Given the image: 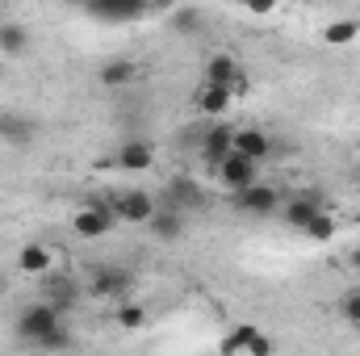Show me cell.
<instances>
[{
    "instance_id": "6",
    "label": "cell",
    "mask_w": 360,
    "mask_h": 356,
    "mask_svg": "<svg viewBox=\"0 0 360 356\" xmlns=\"http://www.w3.org/2000/svg\"><path fill=\"white\" fill-rule=\"evenodd\" d=\"M109 205H113L117 222H139V227H147L151 214H155V197H151L147 189H126V193H117Z\"/></svg>"
},
{
    "instance_id": "23",
    "label": "cell",
    "mask_w": 360,
    "mask_h": 356,
    "mask_svg": "<svg viewBox=\"0 0 360 356\" xmlns=\"http://www.w3.org/2000/svg\"><path fill=\"white\" fill-rule=\"evenodd\" d=\"M113 323H117L122 331H139V327H147V306H139V302H117V306H113Z\"/></svg>"
},
{
    "instance_id": "8",
    "label": "cell",
    "mask_w": 360,
    "mask_h": 356,
    "mask_svg": "<svg viewBox=\"0 0 360 356\" xmlns=\"http://www.w3.org/2000/svg\"><path fill=\"white\" fill-rule=\"evenodd\" d=\"M319 210H323L319 193H293V197H285V201H281V222H285L289 231H302Z\"/></svg>"
},
{
    "instance_id": "2",
    "label": "cell",
    "mask_w": 360,
    "mask_h": 356,
    "mask_svg": "<svg viewBox=\"0 0 360 356\" xmlns=\"http://www.w3.org/2000/svg\"><path fill=\"white\" fill-rule=\"evenodd\" d=\"M84 13L105 25H126V21H139L143 13H151V4L147 0H84Z\"/></svg>"
},
{
    "instance_id": "31",
    "label": "cell",
    "mask_w": 360,
    "mask_h": 356,
    "mask_svg": "<svg viewBox=\"0 0 360 356\" xmlns=\"http://www.w3.org/2000/svg\"><path fill=\"white\" fill-rule=\"evenodd\" d=\"M348 265H352V268H356V272H360V248H356V252H352V256H348Z\"/></svg>"
},
{
    "instance_id": "14",
    "label": "cell",
    "mask_w": 360,
    "mask_h": 356,
    "mask_svg": "<svg viewBox=\"0 0 360 356\" xmlns=\"http://www.w3.org/2000/svg\"><path fill=\"white\" fill-rule=\"evenodd\" d=\"M17 268H21L25 276H42V272L55 268V252H51L46 243H25V248L17 252Z\"/></svg>"
},
{
    "instance_id": "25",
    "label": "cell",
    "mask_w": 360,
    "mask_h": 356,
    "mask_svg": "<svg viewBox=\"0 0 360 356\" xmlns=\"http://www.w3.org/2000/svg\"><path fill=\"white\" fill-rule=\"evenodd\" d=\"M34 348H42V352H63V348H72V331H68V323H59L55 331H46Z\"/></svg>"
},
{
    "instance_id": "12",
    "label": "cell",
    "mask_w": 360,
    "mask_h": 356,
    "mask_svg": "<svg viewBox=\"0 0 360 356\" xmlns=\"http://www.w3.org/2000/svg\"><path fill=\"white\" fill-rule=\"evenodd\" d=\"M235 151V130L231 126H222V122H214L210 130H205V139H201V160H205V168H214L222 155H231Z\"/></svg>"
},
{
    "instance_id": "20",
    "label": "cell",
    "mask_w": 360,
    "mask_h": 356,
    "mask_svg": "<svg viewBox=\"0 0 360 356\" xmlns=\"http://www.w3.org/2000/svg\"><path fill=\"white\" fill-rule=\"evenodd\" d=\"M235 76H239V63L226 55V51H218V55H210V63H205V80L210 84H235Z\"/></svg>"
},
{
    "instance_id": "21",
    "label": "cell",
    "mask_w": 360,
    "mask_h": 356,
    "mask_svg": "<svg viewBox=\"0 0 360 356\" xmlns=\"http://www.w3.org/2000/svg\"><path fill=\"white\" fill-rule=\"evenodd\" d=\"M256 336H260V327H256V323H239V327H235V331H231V336H226V340L218 344V352H222V356H239V352H248Z\"/></svg>"
},
{
    "instance_id": "28",
    "label": "cell",
    "mask_w": 360,
    "mask_h": 356,
    "mask_svg": "<svg viewBox=\"0 0 360 356\" xmlns=\"http://www.w3.org/2000/svg\"><path fill=\"white\" fill-rule=\"evenodd\" d=\"M239 8H248L252 17H269L272 8H276V0H239Z\"/></svg>"
},
{
    "instance_id": "13",
    "label": "cell",
    "mask_w": 360,
    "mask_h": 356,
    "mask_svg": "<svg viewBox=\"0 0 360 356\" xmlns=\"http://www.w3.org/2000/svg\"><path fill=\"white\" fill-rule=\"evenodd\" d=\"M38 134V126L25 117V113H0V143L8 147H30Z\"/></svg>"
},
{
    "instance_id": "19",
    "label": "cell",
    "mask_w": 360,
    "mask_h": 356,
    "mask_svg": "<svg viewBox=\"0 0 360 356\" xmlns=\"http://www.w3.org/2000/svg\"><path fill=\"white\" fill-rule=\"evenodd\" d=\"M101 84L105 89H126V84H134V76H139V68L130 63V59H109V63H101Z\"/></svg>"
},
{
    "instance_id": "17",
    "label": "cell",
    "mask_w": 360,
    "mask_h": 356,
    "mask_svg": "<svg viewBox=\"0 0 360 356\" xmlns=\"http://www.w3.org/2000/svg\"><path fill=\"white\" fill-rule=\"evenodd\" d=\"M231 101H235V92L226 89V84H201V92H197V109L205 113V117H222L226 109H231Z\"/></svg>"
},
{
    "instance_id": "1",
    "label": "cell",
    "mask_w": 360,
    "mask_h": 356,
    "mask_svg": "<svg viewBox=\"0 0 360 356\" xmlns=\"http://www.w3.org/2000/svg\"><path fill=\"white\" fill-rule=\"evenodd\" d=\"M59 323H63V310L42 298V302L25 306V310L17 314V340H21V344H38V340H42L46 331H55Z\"/></svg>"
},
{
    "instance_id": "5",
    "label": "cell",
    "mask_w": 360,
    "mask_h": 356,
    "mask_svg": "<svg viewBox=\"0 0 360 356\" xmlns=\"http://www.w3.org/2000/svg\"><path fill=\"white\" fill-rule=\"evenodd\" d=\"M235 210L239 214H252V218H269L281 210V193L264 184V180H256V184H248V189H235Z\"/></svg>"
},
{
    "instance_id": "30",
    "label": "cell",
    "mask_w": 360,
    "mask_h": 356,
    "mask_svg": "<svg viewBox=\"0 0 360 356\" xmlns=\"http://www.w3.org/2000/svg\"><path fill=\"white\" fill-rule=\"evenodd\" d=\"M151 8H176V0H147Z\"/></svg>"
},
{
    "instance_id": "27",
    "label": "cell",
    "mask_w": 360,
    "mask_h": 356,
    "mask_svg": "<svg viewBox=\"0 0 360 356\" xmlns=\"http://www.w3.org/2000/svg\"><path fill=\"white\" fill-rule=\"evenodd\" d=\"M340 314H344L348 323H356V327H360V285L344 298V302H340Z\"/></svg>"
},
{
    "instance_id": "26",
    "label": "cell",
    "mask_w": 360,
    "mask_h": 356,
    "mask_svg": "<svg viewBox=\"0 0 360 356\" xmlns=\"http://www.w3.org/2000/svg\"><path fill=\"white\" fill-rule=\"evenodd\" d=\"M172 30L176 34H201V8H172Z\"/></svg>"
},
{
    "instance_id": "4",
    "label": "cell",
    "mask_w": 360,
    "mask_h": 356,
    "mask_svg": "<svg viewBox=\"0 0 360 356\" xmlns=\"http://www.w3.org/2000/svg\"><path fill=\"white\" fill-rule=\"evenodd\" d=\"M214 177L235 193V189H248V184L260 180V164H256L252 155H243V151H231V155H222V160L214 164Z\"/></svg>"
},
{
    "instance_id": "9",
    "label": "cell",
    "mask_w": 360,
    "mask_h": 356,
    "mask_svg": "<svg viewBox=\"0 0 360 356\" xmlns=\"http://www.w3.org/2000/svg\"><path fill=\"white\" fill-rule=\"evenodd\" d=\"M147 231H151L160 243H176L180 235L188 231V222H184V210H176V205H155V214H151Z\"/></svg>"
},
{
    "instance_id": "18",
    "label": "cell",
    "mask_w": 360,
    "mask_h": 356,
    "mask_svg": "<svg viewBox=\"0 0 360 356\" xmlns=\"http://www.w3.org/2000/svg\"><path fill=\"white\" fill-rule=\"evenodd\" d=\"M25 51H30V30L21 21H0V55L21 59Z\"/></svg>"
},
{
    "instance_id": "3",
    "label": "cell",
    "mask_w": 360,
    "mask_h": 356,
    "mask_svg": "<svg viewBox=\"0 0 360 356\" xmlns=\"http://www.w3.org/2000/svg\"><path fill=\"white\" fill-rule=\"evenodd\" d=\"M72 227H76L80 239H105V235L117 227V214H113L109 201H92V205H80V210H76Z\"/></svg>"
},
{
    "instance_id": "32",
    "label": "cell",
    "mask_w": 360,
    "mask_h": 356,
    "mask_svg": "<svg viewBox=\"0 0 360 356\" xmlns=\"http://www.w3.org/2000/svg\"><path fill=\"white\" fill-rule=\"evenodd\" d=\"M0 293H8V276L4 272H0Z\"/></svg>"
},
{
    "instance_id": "29",
    "label": "cell",
    "mask_w": 360,
    "mask_h": 356,
    "mask_svg": "<svg viewBox=\"0 0 360 356\" xmlns=\"http://www.w3.org/2000/svg\"><path fill=\"white\" fill-rule=\"evenodd\" d=\"M272 352H276V344H272L269 336H256L252 348H248V356H272Z\"/></svg>"
},
{
    "instance_id": "11",
    "label": "cell",
    "mask_w": 360,
    "mask_h": 356,
    "mask_svg": "<svg viewBox=\"0 0 360 356\" xmlns=\"http://www.w3.org/2000/svg\"><path fill=\"white\" fill-rule=\"evenodd\" d=\"M113 164H117L122 172H147V168L155 164V147H151L147 139H130V143H122V147H117Z\"/></svg>"
},
{
    "instance_id": "22",
    "label": "cell",
    "mask_w": 360,
    "mask_h": 356,
    "mask_svg": "<svg viewBox=\"0 0 360 356\" xmlns=\"http://www.w3.org/2000/svg\"><path fill=\"white\" fill-rule=\"evenodd\" d=\"M335 231H340V222H335V214H327V210H319V214L302 227V235H306V239H314V243H331V239H335Z\"/></svg>"
},
{
    "instance_id": "7",
    "label": "cell",
    "mask_w": 360,
    "mask_h": 356,
    "mask_svg": "<svg viewBox=\"0 0 360 356\" xmlns=\"http://www.w3.org/2000/svg\"><path fill=\"white\" fill-rule=\"evenodd\" d=\"M134 289V276L126 272V268H117V265H101L96 272L89 276V293L92 298H126Z\"/></svg>"
},
{
    "instance_id": "15",
    "label": "cell",
    "mask_w": 360,
    "mask_h": 356,
    "mask_svg": "<svg viewBox=\"0 0 360 356\" xmlns=\"http://www.w3.org/2000/svg\"><path fill=\"white\" fill-rule=\"evenodd\" d=\"M235 151H243V155H252L256 164H264L272 155V139L264 130H256V126H243V130H235Z\"/></svg>"
},
{
    "instance_id": "10",
    "label": "cell",
    "mask_w": 360,
    "mask_h": 356,
    "mask_svg": "<svg viewBox=\"0 0 360 356\" xmlns=\"http://www.w3.org/2000/svg\"><path fill=\"white\" fill-rule=\"evenodd\" d=\"M42 298H46V302H55V306L68 314V310L76 306V298H80V285H76L72 276H63V272H55V268H51V272H42Z\"/></svg>"
},
{
    "instance_id": "16",
    "label": "cell",
    "mask_w": 360,
    "mask_h": 356,
    "mask_svg": "<svg viewBox=\"0 0 360 356\" xmlns=\"http://www.w3.org/2000/svg\"><path fill=\"white\" fill-rule=\"evenodd\" d=\"M168 205H176V210H197V205H205V193H201V184L188 177H176L168 180Z\"/></svg>"
},
{
    "instance_id": "24",
    "label": "cell",
    "mask_w": 360,
    "mask_h": 356,
    "mask_svg": "<svg viewBox=\"0 0 360 356\" xmlns=\"http://www.w3.org/2000/svg\"><path fill=\"white\" fill-rule=\"evenodd\" d=\"M360 34L356 21H327V30H323V42L327 46H352Z\"/></svg>"
}]
</instances>
